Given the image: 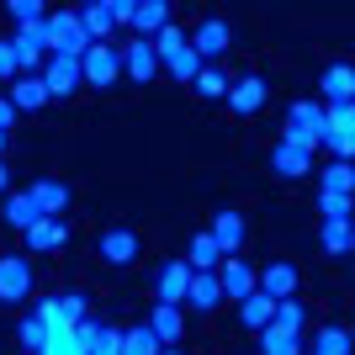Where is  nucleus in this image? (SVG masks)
<instances>
[{
  "mask_svg": "<svg viewBox=\"0 0 355 355\" xmlns=\"http://www.w3.org/2000/svg\"><path fill=\"white\" fill-rule=\"evenodd\" d=\"M313 355H350V329H345V324L318 329V345H313Z\"/></svg>",
  "mask_w": 355,
  "mask_h": 355,
  "instance_id": "473e14b6",
  "label": "nucleus"
},
{
  "mask_svg": "<svg viewBox=\"0 0 355 355\" xmlns=\"http://www.w3.org/2000/svg\"><path fill=\"white\" fill-rule=\"evenodd\" d=\"M101 260H112V266H133V260H138V234H133V228H106V234H101Z\"/></svg>",
  "mask_w": 355,
  "mask_h": 355,
  "instance_id": "a211bd4d",
  "label": "nucleus"
},
{
  "mask_svg": "<svg viewBox=\"0 0 355 355\" xmlns=\"http://www.w3.org/2000/svg\"><path fill=\"white\" fill-rule=\"evenodd\" d=\"M117 355H159V340L148 334V324H133V329H122Z\"/></svg>",
  "mask_w": 355,
  "mask_h": 355,
  "instance_id": "c756f323",
  "label": "nucleus"
},
{
  "mask_svg": "<svg viewBox=\"0 0 355 355\" xmlns=\"http://www.w3.org/2000/svg\"><path fill=\"white\" fill-rule=\"evenodd\" d=\"M0 154H6V128H0Z\"/></svg>",
  "mask_w": 355,
  "mask_h": 355,
  "instance_id": "a18cd8bd",
  "label": "nucleus"
},
{
  "mask_svg": "<svg viewBox=\"0 0 355 355\" xmlns=\"http://www.w3.org/2000/svg\"><path fill=\"white\" fill-rule=\"evenodd\" d=\"M27 196L37 202V212H43V218H59V212L69 207V186H64V180H53V175H48V180H32Z\"/></svg>",
  "mask_w": 355,
  "mask_h": 355,
  "instance_id": "f3484780",
  "label": "nucleus"
},
{
  "mask_svg": "<svg viewBox=\"0 0 355 355\" xmlns=\"http://www.w3.org/2000/svg\"><path fill=\"white\" fill-rule=\"evenodd\" d=\"M228 43H234V32H228V21H218V16H207V21H196L191 37H186V48H191L196 59L207 64L218 59V53H228Z\"/></svg>",
  "mask_w": 355,
  "mask_h": 355,
  "instance_id": "20e7f679",
  "label": "nucleus"
},
{
  "mask_svg": "<svg viewBox=\"0 0 355 355\" xmlns=\"http://www.w3.org/2000/svg\"><path fill=\"white\" fill-rule=\"evenodd\" d=\"M64 239H69V228H64L59 218H37L27 234H21V244H27L32 254H53V250H64Z\"/></svg>",
  "mask_w": 355,
  "mask_h": 355,
  "instance_id": "9b49d317",
  "label": "nucleus"
},
{
  "mask_svg": "<svg viewBox=\"0 0 355 355\" xmlns=\"http://www.w3.org/2000/svg\"><path fill=\"white\" fill-rule=\"evenodd\" d=\"M11 53H16V74H43L48 32H43V27H21V32L11 37Z\"/></svg>",
  "mask_w": 355,
  "mask_h": 355,
  "instance_id": "39448f33",
  "label": "nucleus"
},
{
  "mask_svg": "<svg viewBox=\"0 0 355 355\" xmlns=\"http://www.w3.org/2000/svg\"><path fill=\"white\" fill-rule=\"evenodd\" d=\"M0 80H16V53H11V37H0Z\"/></svg>",
  "mask_w": 355,
  "mask_h": 355,
  "instance_id": "79ce46f5",
  "label": "nucleus"
},
{
  "mask_svg": "<svg viewBox=\"0 0 355 355\" xmlns=\"http://www.w3.org/2000/svg\"><path fill=\"white\" fill-rule=\"evenodd\" d=\"M48 101H53V96H48L43 74H16L11 80V106L16 112H43Z\"/></svg>",
  "mask_w": 355,
  "mask_h": 355,
  "instance_id": "4468645a",
  "label": "nucleus"
},
{
  "mask_svg": "<svg viewBox=\"0 0 355 355\" xmlns=\"http://www.w3.org/2000/svg\"><path fill=\"white\" fill-rule=\"evenodd\" d=\"M6 16H11V21H21V27H43V21H48L43 0H11V6H6Z\"/></svg>",
  "mask_w": 355,
  "mask_h": 355,
  "instance_id": "4c0bfd02",
  "label": "nucleus"
},
{
  "mask_svg": "<svg viewBox=\"0 0 355 355\" xmlns=\"http://www.w3.org/2000/svg\"><path fill=\"white\" fill-rule=\"evenodd\" d=\"M270 318H276V302H270L266 292H250L244 302H239V324L254 329V334H260V329H270Z\"/></svg>",
  "mask_w": 355,
  "mask_h": 355,
  "instance_id": "a878e982",
  "label": "nucleus"
},
{
  "mask_svg": "<svg viewBox=\"0 0 355 355\" xmlns=\"http://www.w3.org/2000/svg\"><path fill=\"white\" fill-rule=\"evenodd\" d=\"M159 355H180V350H159Z\"/></svg>",
  "mask_w": 355,
  "mask_h": 355,
  "instance_id": "49530a36",
  "label": "nucleus"
},
{
  "mask_svg": "<svg viewBox=\"0 0 355 355\" xmlns=\"http://www.w3.org/2000/svg\"><path fill=\"white\" fill-rule=\"evenodd\" d=\"M212 244H218L223 250V260H228V254H239V244H244V239H250V223H244V212H234V207H223L218 218H212Z\"/></svg>",
  "mask_w": 355,
  "mask_h": 355,
  "instance_id": "9d476101",
  "label": "nucleus"
},
{
  "mask_svg": "<svg viewBox=\"0 0 355 355\" xmlns=\"http://www.w3.org/2000/svg\"><path fill=\"white\" fill-rule=\"evenodd\" d=\"M117 74H122V53L112 43H90V53L80 59V80L106 90V85H117Z\"/></svg>",
  "mask_w": 355,
  "mask_h": 355,
  "instance_id": "7ed1b4c3",
  "label": "nucleus"
},
{
  "mask_svg": "<svg viewBox=\"0 0 355 355\" xmlns=\"http://www.w3.org/2000/svg\"><path fill=\"white\" fill-rule=\"evenodd\" d=\"M297 282H302V276H297L292 260H270V266L254 276V292H266L270 302H286V297L297 292Z\"/></svg>",
  "mask_w": 355,
  "mask_h": 355,
  "instance_id": "6e6552de",
  "label": "nucleus"
},
{
  "mask_svg": "<svg viewBox=\"0 0 355 355\" xmlns=\"http://www.w3.org/2000/svg\"><path fill=\"white\" fill-rule=\"evenodd\" d=\"M148 334L159 340V350H170V345L186 334V318H180V308H159V302H154V313H148Z\"/></svg>",
  "mask_w": 355,
  "mask_h": 355,
  "instance_id": "5701e85b",
  "label": "nucleus"
},
{
  "mask_svg": "<svg viewBox=\"0 0 355 355\" xmlns=\"http://www.w3.org/2000/svg\"><path fill=\"white\" fill-rule=\"evenodd\" d=\"M6 186H11V170H6V159H0V191H6Z\"/></svg>",
  "mask_w": 355,
  "mask_h": 355,
  "instance_id": "c03bdc74",
  "label": "nucleus"
},
{
  "mask_svg": "<svg viewBox=\"0 0 355 355\" xmlns=\"http://www.w3.org/2000/svg\"><path fill=\"white\" fill-rule=\"evenodd\" d=\"M350 191H355V170H350V159L324 164V196H345V202H350Z\"/></svg>",
  "mask_w": 355,
  "mask_h": 355,
  "instance_id": "bb28decb",
  "label": "nucleus"
},
{
  "mask_svg": "<svg viewBox=\"0 0 355 355\" xmlns=\"http://www.w3.org/2000/svg\"><path fill=\"white\" fill-rule=\"evenodd\" d=\"M228 106H234L239 117H254V112L266 106V80H260V74H244V80H234V85H228Z\"/></svg>",
  "mask_w": 355,
  "mask_h": 355,
  "instance_id": "ddd939ff",
  "label": "nucleus"
},
{
  "mask_svg": "<svg viewBox=\"0 0 355 355\" xmlns=\"http://www.w3.org/2000/svg\"><path fill=\"white\" fill-rule=\"evenodd\" d=\"M59 313L69 318V324H85V313H90L85 292H64V297H59Z\"/></svg>",
  "mask_w": 355,
  "mask_h": 355,
  "instance_id": "a19ab883",
  "label": "nucleus"
},
{
  "mask_svg": "<svg viewBox=\"0 0 355 355\" xmlns=\"http://www.w3.org/2000/svg\"><path fill=\"white\" fill-rule=\"evenodd\" d=\"M43 355H85V345H80L74 324H48V345H43Z\"/></svg>",
  "mask_w": 355,
  "mask_h": 355,
  "instance_id": "c85d7f7f",
  "label": "nucleus"
},
{
  "mask_svg": "<svg viewBox=\"0 0 355 355\" xmlns=\"http://www.w3.org/2000/svg\"><path fill=\"white\" fill-rule=\"evenodd\" d=\"M128 27H138V37H154V32H164L170 27V6H164V0H138L133 6V21H128Z\"/></svg>",
  "mask_w": 355,
  "mask_h": 355,
  "instance_id": "b1692460",
  "label": "nucleus"
},
{
  "mask_svg": "<svg viewBox=\"0 0 355 355\" xmlns=\"http://www.w3.org/2000/svg\"><path fill=\"white\" fill-rule=\"evenodd\" d=\"M355 234H350V223H324V254H350Z\"/></svg>",
  "mask_w": 355,
  "mask_h": 355,
  "instance_id": "58836bf2",
  "label": "nucleus"
},
{
  "mask_svg": "<svg viewBox=\"0 0 355 355\" xmlns=\"http://www.w3.org/2000/svg\"><path fill=\"white\" fill-rule=\"evenodd\" d=\"M43 32H48V53H59V59H85L90 53V37L74 11H53L43 21Z\"/></svg>",
  "mask_w": 355,
  "mask_h": 355,
  "instance_id": "f257e3e1",
  "label": "nucleus"
},
{
  "mask_svg": "<svg viewBox=\"0 0 355 355\" xmlns=\"http://www.w3.org/2000/svg\"><path fill=\"white\" fill-rule=\"evenodd\" d=\"M186 302L202 313H212L223 302V286H218V270H191V282H186Z\"/></svg>",
  "mask_w": 355,
  "mask_h": 355,
  "instance_id": "6ab92c4d",
  "label": "nucleus"
},
{
  "mask_svg": "<svg viewBox=\"0 0 355 355\" xmlns=\"http://www.w3.org/2000/svg\"><path fill=\"white\" fill-rule=\"evenodd\" d=\"M282 144H297V148H324V106L318 101H297L292 106V117H286V133Z\"/></svg>",
  "mask_w": 355,
  "mask_h": 355,
  "instance_id": "f03ea898",
  "label": "nucleus"
},
{
  "mask_svg": "<svg viewBox=\"0 0 355 355\" xmlns=\"http://www.w3.org/2000/svg\"><path fill=\"white\" fill-rule=\"evenodd\" d=\"M350 144H355V112L324 106V148H334V159H350Z\"/></svg>",
  "mask_w": 355,
  "mask_h": 355,
  "instance_id": "423d86ee",
  "label": "nucleus"
},
{
  "mask_svg": "<svg viewBox=\"0 0 355 355\" xmlns=\"http://www.w3.org/2000/svg\"><path fill=\"white\" fill-rule=\"evenodd\" d=\"M276 329H286V334H302V324H308V313H302V302L297 297H286V302H276V318H270Z\"/></svg>",
  "mask_w": 355,
  "mask_h": 355,
  "instance_id": "e433bc0d",
  "label": "nucleus"
},
{
  "mask_svg": "<svg viewBox=\"0 0 355 355\" xmlns=\"http://www.w3.org/2000/svg\"><path fill=\"white\" fill-rule=\"evenodd\" d=\"M218 286H223V297H239V302H244V297L254 292V270L244 266L239 254H228V260L218 266Z\"/></svg>",
  "mask_w": 355,
  "mask_h": 355,
  "instance_id": "dca6fc26",
  "label": "nucleus"
},
{
  "mask_svg": "<svg viewBox=\"0 0 355 355\" xmlns=\"http://www.w3.org/2000/svg\"><path fill=\"white\" fill-rule=\"evenodd\" d=\"M318 90H324V101H329V106H350V96H355V74H350V64H329V69L318 74Z\"/></svg>",
  "mask_w": 355,
  "mask_h": 355,
  "instance_id": "2eb2a0df",
  "label": "nucleus"
},
{
  "mask_svg": "<svg viewBox=\"0 0 355 355\" xmlns=\"http://www.w3.org/2000/svg\"><path fill=\"white\" fill-rule=\"evenodd\" d=\"M37 218H43V212H37V202H32L27 191L6 202V223H11V228H21V234H27V228H32V223H37Z\"/></svg>",
  "mask_w": 355,
  "mask_h": 355,
  "instance_id": "2f4dec72",
  "label": "nucleus"
},
{
  "mask_svg": "<svg viewBox=\"0 0 355 355\" xmlns=\"http://www.w3.org/2000/svg\"><path fill=\"white\" fill-rule=\"evenodd\" d=\"M164 74H170V80H180V85H191L196 74H202V59H196L191 48H180L175 59H164Z\"/></svg>",
  "mask_w": 355,
  "mask_h": 355,
  "instance_id": "f704fd0d",
  "label": "nucleus"
},
{
  "mask_svg": "<svg viewBox=\"0 0 355 355\" xmlns=\"http://www.w3.org/2000/svg\"><path fill=\"white\" fill-rule=\"evenodd\" d=\"M122 74H128L133 85H148V80L159 74V59H154V48H148L144 37H133V43H128V53H122Z\"/></svg>",
  "mask_w": 355,
  "mask_h": 355,
  "instance_id": "f8f14e48",
  "label": "nucleus"
},
{
  "mask_svg": "<svg viewBox=\"0 0 355 355\" xmlns=\"http://www.w3.org/2000/svg\"><path fill=\"white\" fill-rule=\"evenodd\" d=\"M186 282H191V266H186V260H164V266L154 270V297H159V308L186 302Z\"/></svg>",
  "mask_w": 355,
  "mask_h": 355,
  "instance_id": "0eeeda50",
  "label": "nucleus"
},
{
  "mask_svg": "<svg viewBox=\"0 0 355 355\" xmlns=\"http://www.w3.org/2000/svg\"><path fill=\"white\" fill-rule=\"evenodd\" d=\"M16 122V106H11V96H0V128H11Z\"/></svg>",
  "mask_w": 355,
  "mask_h": 355,
  "instance_id": "37998d69",
  "label": "nucleus"
},
{
  "mask_svg": "<svg viewBox=\"0 0 355 355\" xmlns=\"http://www.w3.org/2000/svg\"><path fill=\"white\" fill-rule=\"evenodd\" d=\"M191 85L202 90V96H228V74H218V69H207V64H202V74H196Z\"/></svg>",
  "mask_w": 355,
  "mask_h": 355,
  "instance_id": "ea45409f",
  "label": "nucleus"
},
{
  "mask_svg": "<svg viewBox=\"0 0 355 355\" xmlns=\"http://www.w3.org/2000/svg\"><path fill=\"white\" fill-rule=\"evenodd\" d=\"M186 266H191V270H218V266H223V250L212 244V234H196V239H191Z\"/></svg>",
  "mask_w": 355,
  "mask_h": 355,
  "instance_id": "7c9ffc66",
  "label": "nucleus"
},
{
  "mask_svg": "<svg viewBox=\"0 0 355 355\" xmlns=\"http://www.w3.org/2000/svg\"><path fill=\"white\" fill-rule=\"evenodd\" d=\"M16 334H21V350H27V355H43V345H48V324L37 318V313H27Z\"/></svg>",
  "mask_w": 355,
  "mask_h": 355,
  "instance_id": "c9c22d12",
  "label": "nucleus"
},
{
  "mask_svg": "<svg viewBox=\"0 0 355 355\" xmlns=\"http://www.w3.org/2000/svg\"><path fill=\"white\" fill-rule=\"evenodd\" d=\"M74 334H80V345H85V355H117V340H122V329L112 324H74Z\"/></svg>",
  "mask_w": 355,
  "mask_h": 355,
  "instance_id": "4be33fe9",
  "label": "nucleus"
},
{
  "mask_svg": "<svg viewBox=\"0 0 355 355\" xmlns=\"http://www.w3.org/2000/svg\"><path fill=\"white\" fill-rule=\"evenodd\" d=\"M43 85H48V96H69L74 85H80V59H53L43 64Z\"/></svg>",
  "mask_w": 355,
  "mask_h": 355,
  "instance_id": "412c9836",
  "label": "nucleus"
},
{
  "mask_svg": "<svg viewBox=\"0 0 355 355\" xmlns=\"http://www.w3.org/2000/svg\"><path fill=\"white\" fill-rule=\"evenodd\" d=\"M260 355H302V334H286V329H260Z\"/></svg>",
  "mask_w": 355,
  "mask_h": 355,
  "instance_id": "cd10ccee",
  "label": "nucleus"
},
{
  "mask_svg": "<svg viewBox=\"0 0 355 355\" xmlns=\"http://www.w3.org/2000/svg\"><path fill=\"white\" fill-rule=\"evenodd\" d=\"M27 292H32L27 254H0V302H21Z\"/></svg>",
  "mask_w": 355,
  "mask_h": 355,
  "instance_id": "1a4fd4ad",
  "label": "nucleus"
},
{
  "mask_svg": "<svg viewBox=\"0 0 355 355\" xmlns=\"http://www.w3.org/2000/svg\"><path fill=\"white\" fill-rule=\"evenodd\" d=\"M80 27H85L90 43H106V32L117 27V16H112V0H90V6H80Z\"/></svg>",
  "mask_w": 355,
  "mask_h": 355,
  "instance_id": "aec40b11",
  "label": "nucleus"
},
{
  "mask_svg": "<svg viewBox=\"0 0 355 355\" xmlns=\"http://www.w3.org/2000/svg\"><path fill=\"white\" fill-rule=\"evenodd\" d=\"M270 170H276V175H286V180H297V175H308V170H313V154H308V148H297V144H276Z\"/></svg>",
  "mask_w": 355,
  "mask_h": 355,
  "instance_id": "393cba45",
  "label": "nucleus"
},
{
  "mask_svg": "<svg viewBox=\"0 0 355 355\" xmlns=\"http://www.w3.org/2000/svg\"><path fill=\"white\" fill-rule=\"evenodd\" d=\"M148 48H154V59H159V69H164V59H175L180 48H186V32H180V27H164V32L148 37Z\"/></svg>",
  "mask_w": 355,
  "mask_h": 355,
  "instance_id": "72a5a7b5",
  "label": "nucleus"
}]
</instances>
